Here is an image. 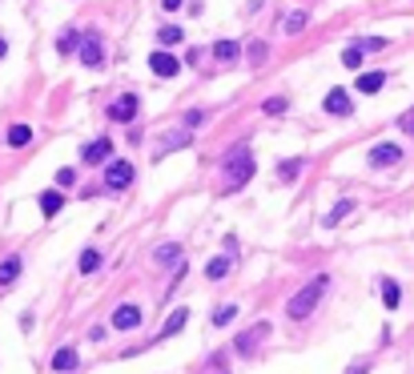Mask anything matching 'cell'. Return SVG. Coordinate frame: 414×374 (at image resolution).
Listing matches in <instances>:
<instances>
[{
	"label": "cell",
	"instance_id": "obj_33",
	"mask_svg": "<svg viewBox=\"0 0 414 374\" xmlns=\"http://www.w3.org/2000/svg\"><path fill=\"white\" fill-rule=\"evenodd\" d=\"M72 181H77V169H61V173H57V186L61 189H69Z\"/></svg>",
	"mask_w": 414,
	"mask_h": 374
},
{
	"label": "cell",
	"instance_id": "obj_32",
	"mask_svg": "<svg viewBox=\"0 0 414 374\" xmlns=\"http://www.w3.org/2000/svg\"><path fill=\"white\" fill-rule=\"evenodd\" d=\"M177 257H181V250H177V246H161V250H157V262H177Z\"/></svg>",
	"mask_w": 414,
	"mask_h": 374
},
{
	"label": "cell",
	"instance_id": "obj_22",
	"mask_svg": "<svg viewBox=\"0 0 414 374\" xmlns=\"http://www.w3.org/2000/svg\"><path fill=\"white\" fill-rule=\"evenodd\" d=\"M233 318H237V306L233 302H221L217 310H213V326H230Z\"/></svg>",
	"mask_w": 414,
	"mask_h": 374
},
{
	"label": "cell",
	"instance_id": "obj_37",
	"mask_svg": "<svg viewBox=\"0 0 414 374\" xmlns=\"http://www.w3.org/2000/svg\"><path fill=\"white\" fill-rule=\"evenodd\" d=\"M165 8H169V12H173V8H181V0H161Z\"/></svg>",
	"mask_w": 414,
	"mask_h": 374
},
{
	"label": "cell",
	"instance_id": "obj_14",
	"mask_svg": "<svg viewBox=\"0 0 414 374\" xmlns=\"http://www.w3.org/2000/svg\"><path fill=\"white\" fill-rule=\"evenodd\" d=\"M52 371H57V374L77 371V351H72V346H61V351L52 354Z\"/></svg>",
	"mask_w": 414,
	"mask_h": 374
},
{
	"label": "cell",
	"instance_id": "obj_20",
	"mask_svg": "<svg viewBox=\"0 0 414 374\" xmlns=\"http://www.w3.org/2000/svg\"><path fill=\"white\" fill-rule=\"evenodd\" d=\"M28 141H32V129H28V125H12V129H8V145H12V149H24Z\"/></svg>",
	"mask_w": 414,
	"mask_h": 374
},
{
	"label": "cell",
	"instance_id": "obj_15",
	"mask_svg": "<svg viewBox=\"0 0 414 374\" xmlns=\"http://www.w3.org/2000/svg\"><path fill=\"white\" fill-rule=\"evenodd\" d=\"M213 57H217L221 65H233V61L241 57V45H237V41H217V45H213Z\"/></svg>",
	"mask_w": 414,
	"mask_h": 374
},
{
	"label": "cell",
	"instance_id": "obj_16",
	"mask_svg": "<svg viewBox=\"0 0 414 374\" xmlns=\"http://www.w3.org/2000/svg\"><path fill=\"white\" fill-rule=\"evenodd\" d=\"M185 145H189V129H173V133L161 137V149L157 153H173V149H185Z\"/></svg>",
	"mask_w": 414,
	"mask_h": 374
},
{
	"label": "cell",
	"instance_id": "obj_26",
	"mask_svg": "<svg viewBox=\"0 0 414 374\" xmlns=\"http://www.w3.org/2000/svg\"><path fill=\"white\" fill-rule=\"evenodd\" d=\"M302 28H306V12H290V17L282 21V32H290V37H294V32H302Z\"/></svg>",
	"mask_w": 414,
	"mask_h": 374
},
{
	"label": "cell",
	"instance_id": "obj_28",
	"mask_svg": "<svg viewBox=\"0 0 414 374\" xmlns=\"http://www.w3.org/2000/svg\"><path fill=\"white\" fill-rule=\"evenodd\" d=\"M362 57H366L362 48H358V45H350V48L342 52V65H346V69H358V65H362Z\"/></svg>",
	"mask_w": 414,
	"mask_h": 374
},
{
	"label": "cell",
	"instance_id": "obj_5",
	"mask_svg": "<svg viewBox=\"0 0 414 374\" xmlns=\"http://www.w3.org/2000/svg\"><path fill=\"white\" fill-rule=\"evenodd\" d=\"M398 161H402V149L391 145V141H382V145L370 149V165H374V169H386V165H398Z\"/></svg>",
	"mask_w": 414,
	"mask_h": 374
},
{
	"label": "cell",
	"instance_id": "obj_31",
	"mask_svg": "<svg viewBox=\"0 0 414 374\" xmlns=\"http://www.w3.org/2000/svg\"><path fill=\"white\" fill-rule=\"evenodd\" d=\"M354 45L362 48V52H378V48H386V41L382 37H366V41H354Z\"/></svg>",
	"mask_w": 414,
	"mask_h": 374
},
{
	"label": "cell",
	"instance_id": "obj_17",
	"mask_svg": "<svg viewBox=\"0 0 414 374\" xmlns=\"http://www.w3.org/2000/svg\"><path fill=\"white\" fill-rule=\"evenodd\" d=\"M386 85V72H362L358 77V93H378Z\"/></svg>",
	"mask_w": 414,
	"mask_h": 374
},
{
	"label": "cell",
	"instance_id": "obj_6",
	"mask_svg": "<svg viewBox=\"0 0 414 374\" xmlns=\"http://www.w3.org/2000/svg\"><path fill=\"white\" fill-rule=\"evenodd\" d=\"M149 69L157 72V77H177V72H181V61L161 48V52H149Z\"/></svg>",
	"mask_w": 414,
	"mask_h": 374
},
{
	"label": "cell",
	"instance_id": "obj_8",
	"mask_svg": "<svg viewBox=\"0 0 414 374\" xmlns=\"http://www.w3.org/2000/svg\"><path fill=\"white\" fill-rule=\"evenodd\" d=\"M326 113H330V117H350V113H354L350 93H346V89H330V93H326Z\"/></svg>",
	"mask_w": 414,
	"mask_h": 374
},
{
	"label": "cell",
	"instance_id": "obj_13",
	"mask_svg": "<svg viewBox=\"0 0 414 374\" xmlns=\"http://www.w3.org/2000/svg\"><path fill=\"white\" fill-rule=\"evenodd\" d=\"M21 270H24V262L17 254L4 257V262H0V286H12V282L21 278Z\"/></svg>",
	"mask_w": 414,
	"mask_h": 374
},
{
	"label": "cell",
	"instance_id": "obj_35",
	"mask_svg": "<svg viewBox=\"0 0 414 374\" xmlns=\"http://www.w3.org/2000/svg\"><path fill=\"white\" fill-rule=\"evenodd\" d=\"M201 121H206V113L193 109V113H185V129H193V125H201Z\"/></svg>",
	"mask_w": 414,
	"mask_h": 374
},
{
	"label": "cell",
	"instance_id": "obj_24",
	"mask_svg": "<svg viewBox=\"0 0 414 374\" xmlns=\"http://www.w3.org/2000/svg\"><path fill=\"white\" fill-rule=\"evenodd\" d=\"M302 173V157H294V161H282L277 165V181H294Z\"/></svg>",
	"mask_w": 414,
	"mask_h": 374
},
{
	"label": "cell",
	"instance_id": "obj_29",
	"mask_svg": "<svg viewBox=\"0 0 414 374\" xmlns=\"http://www.w3.org/2000/svg\"><path fill=\"white\" fill-rule=\"evenodd\" d=\"M262 113H266V117H282V113H286V97H270V101L262 105Z\"/></svg>",
	"mask_w": 414,
	"mask_h": 374
},
{
	"label": "cell",
	"instance_id": "obj_3",
	"mask_svg": "<svg viewBox=\"0 0 414 374\" xmlns=\"http://www.w3.org/2000/svg\"><path fill=\"white\" fill-rule=\"evenodd\" d=\"M133 177H137L133 161H109V169H105V186L109 189H129Z\"/></svg>",
	"mask_w": 414,
	"mask_h": 374
},
{
	"label": "cell",
	"instance_id": "obj_36",
	"mask_svg": "<svg viewBox=\"0 0 414 374\" xmlns=\"http://www.w3.org/2000/svg\"><path fill=\"white\" fill-rule=\"evenodd\" d=\"M346 374H366V362H358V366H350Z\"/></svg>",
	"mask_w": 414,
	"mask_h": 374
},
{
	"label": "cell",
	"instance_id": "obj_25",
	"mask_svg": "<svg viewBox=\"0 0 414 374\" xmlns=\"http://www.w3.org/2000/svg\"><path fill=\"white\" fill-rule=\"evenodd\" d=\"M354 210V201H338V206H334V210L326 213V226H330V230H334V226H338V222H342L346 213Z\"/></svg>",
	"mask_w": 414,
	"mask_h": 374
},
{
	"label": "cell",
	"instance_id": "obj_21",
	"mask_svg": "<svg viewBox=\"0 0 414 374\" xmlns=\"http://www.w3.org/2000/svg\"><path fill=\"white\" fill-rule=\"evenodd\" d=\"M226 274H230V257H213V262L206 266V278L209 282H221Z\"/></svg>",
	"mask_w": 414,
	"mask_h": 374
},
{
	"label": "cell",
	"instance_id": "obj_11",
	"mask_svg": "<svg viewBox=\"0 0 414 374\" xmlns=\"http://www.w3.org/2000/svg\"><path fill=\"white\" fill-rule=\"evenodd\" d=\"M113 326L117 330H137L141 326V306H133V302L117 306V310H113Z\"/></svg>",
	"mask_w": 414,
	"mask_h": 374
},
{
	"label": "cell",
	"instance_id": "obj_10",
	"mask_svg": "<svg viewBox=\"0 0 414 374\" xmlns=\"http://www.w3.org/2000/svg\"><path fill=\"white\" fill-rule=\"evenodd\" d=\"M266 334H270V322H266V318H262V322H253V326L237 338V354H246V358H250L253 346H257V338H266Z\"/></svg>",
	"mask_w": 414,
	"mask_h": 374
},
{
	"label": "cell",
	"instance_id": "obj_19",
	"mask_svg": "<svg viewBox=\"0 0 414 374\" xmlns=\"http://www.w3.org/2000/svg\"><path fill=\"white\" fill-rule=\"evenodd\" d=\"M57 52H65V57H69V52H81V37H77L72 28H65V32L57 37Z\"/></svg>",
	"mask_w": 414,
	"mask_h": 374
},
{
	"label": "cell",
	"instance_id": "obj_39",
	"mask_svg": "<svg viewBox=\"0 0 414 374\" xmlns=\"http://www.w3.org/2000/svg\"><path fill=\"white\" fill-rule=\"evenodd\" d=\"M206 374H230V371H206Z\"/></svg>",
	"mask_w": 414,
	"mask_h": 374
},
{
	"label": "cell",
	"instance_id": "obj_38",
	"mask_svg": "<svg viewBox=\"0 0 414 374\" xmlns=\"http://www.w3.org/2000/svg\"><path fill=\"white\" fill-rule=\"evenodd\" d=\"M4 52H8V45H4V37H0V61H4Z\"/></svg>",
	"mask_w": 414,
	"mask_h": 374
},
{
	"label": "cell",
	"instance_id": "obj_12",
	"mask_svg": "<svg viewBox=\"0 0 414 374\" xmlns=\"http://www.w3.org/2000/svg\"><path fill=\"white\" fill-rule=\"evenodd\" d=\"M185 322H189V310H173V314H169V318H165V326H161V334H157V342H165V338H173V334H177V330L185 326Z\"/></svg>",
	"mask_w": 414,
	"mask_h": 374
},
{
	"label": "cell",
	"instance_id": "obj_18",
	"mask_svg": "<svg viewBox=\"0 0 414 374\" xmlns=\"http://www.w3.org/2000/svg\"><path fill=\"white\" fill-rule=\"evenodd\" d=\"M61 206H65V197H61L57 189H45V193H41V213H45V217L61 213Z\"/></svg>",
	"mask_w": 414,
	"mask_h": 374
},
{
	"label": "cell",
	"instance_id": "obj_23",
	"mask_svg": "<svg viewBox=\"0 0 414 374\" xmlns=\"http://www.w3.org/2000/svg\"><path fill=\"white\" fill-rule=\"evenodd\" d=\"M398 298H402L398 282H394V278H386V282H382V302H386V310H394V306H398Z\"/></svg>",
	"mask_w": 414,
	"mask_h": 374
},
{
	"label": "cell",
	"instance_id": "obj_27",
	"mask_svg": "<svg viewBox=\"0 0 414 374\" xmlns=\"http://www.w3.org/2000/svg\"><path fill=\"white\" fill-rule=\"evenodd\" d=\"M157 41H161V45H177V41H181V28H177V24H161V28H157Z\"/></svg>",
	"mask_w": 414,
	"mask_h": 374
},
{
	"label": "cell",
	"instance_id": "obj_4",
	"mask_svg": "<svg viewBox=\"0 0 414 374\" xmlns=\"http://www.w3.org/2000/svg\"><path fill=\"white\" fill-rule=\"evenodd\" d=\"M137 109H141V101L133 93H125V97H117L105 113H109V121H133L137 117Z\"/></svg>",
	"mask_w": 414,
	"mask_h": 374
},
{
	"label": "cell",
	"instance_id": "obj_30",
	"mask_svg": "<svg viewBox=\"0 0 414 374\" xmlns=\"http://www.w3.org/2000/svg\"><path fill=\"white\" fill-rule=\"evenodd\" d=\"M97 266H101V254H97V250H85V254H81V274H92Z\"/></svg>",
	"mask_w": 414,
	"mask_h": 374
},
{
	"label": "cell",
	"instance_id": "obj_2",
	"mask_svg": "<svg viewBox=\"0 0 414 374\" xmlns=\"http://www.w3.org/2000/svg\"><path fill=\"white\" fill-rule=\"evenodd\" d=\"M250 177H253V153L250 145H237L226 157V189H241Z\"/></svg>",
	"mask_w": 414,
	"mask_h": 374
},
{
	"label": "cell",
	"instance_id": "obj_34",
	"mask_svg": "<svg viewBox=\"0 0 414 374\" xmlns=\"http://www.w3.org/2000/svg\"><path fill=\"white\" fill-rule=\"evenodd\" d=\"M398 125H402V133H411L414 137V109H406V113L398 117Z\"/></svg>",
	"mask_w": 414,
	"mask_h": 374
},
{
	"label": "cell",
	"instance_id": "obj_7",
	"mask_svg": "<svg viewBox=\"0 0 414 374\" xmlns=\"http://www.w3.org/2000/svg\"><path fill=\"white\" fill-rule=\"evenodd\" d=\"M109 153H113V141L101 137V141H89V145L81 149V161H85V165H101V161H109Z\"/></svg>",
	"mask_w": 414,
	"mask_h": 374
},
{
	"label": "cell",
	"instance_id": "obj_9",
	"mask_svg": "<svg viewBox=\"0 0 414 374\" xmlns=\"http://www.w3.org/2000/svg\"><path fill=\"white\" fill-rule=\"evenodd\" d=\"M81 65H89V69H101L105 65V45L97 37H85L81 41Z\"/></svg>",
	"mask_w": 414,
	"mask_h": 374
},
{
	"label": "cell",
	"instance_id": "obj_1",
	"mask_svg": "<svg viewBox=\"0 0 414 374\" xmlns=\"http://www.w3.org/2000/svg\"><path fill=\"white\" fill-rule=\"evenodd\" d=\"M326 286H330V278H326V274H318V278H310V282H306V286L298 290V294L290 298V306H286V314H290L294 322H302V318H310V314L318 310V302H322Z\"/></svg>",
	"mask_w": 414,
	"mask_h": 374
}]
</instances>
